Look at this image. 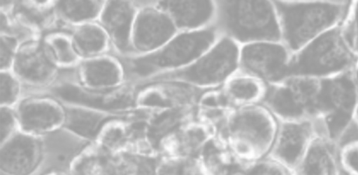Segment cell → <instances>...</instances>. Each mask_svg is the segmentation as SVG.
<instances>
[{
  "instance_id": "obj_3",
  "label": "cell",
  "mask_w": 358,
  "mask_h": 175,
  "mask_svg": "<svg viewBox=\"0 0 358 175\" xmlns=\"http://www.w3.org/2000/svg\"><path fill=\"white\" fill-rule=\"evenodd\" d=\"M219 38L211 26L196 31H180L158 50L124 61V64L132 76L150 78L189 65Z\"/></svg>"
},
{
  "instance_id": "obj_31",
  "label": "cell",
  "mask_w": 358,
  "mask_h": 175,
  "mask_svg": "<svg viewBox=\"0 0 358 175\" xmlns=\"http://www.w3.org/2000/svg\"><path fill=\"white\" fill-rule=\"evenodd\" d=\"M16 40L8 35L1 36V68H8L13 59Z\"/></svg>"
},
{
  "instance_id": "obj_5",
  "label": "cell",
  "mask_w": 358,
  "mask_h": 175,
  "mask_svg": "<svg viewBox=\"0 0 358 175\" xmlns=\"http://www.w3.org/2000/svg\"><path fill=\"white\" fill-rule=\"evenodd\" d=\"M357 61V57L343 36L340 25L292 54L286 77L326 78L352 70Z\"/></svg>"
},
{
  "instance_id": "obj_2",
  "label": "cell",
  "mask_w": 358,
  "mask_h": 175,
  "mask_svg": "<svg viewBox=\"0 0 358 175\" xmlns=\"http://www.w3.org/2000/svg\"><path fill=\"white\" fill-rule=\"evenodd\" d=\"M210 26L220 38H227L239 45L259 41H281L273 1H215V13Z\"/></svg>"
},
{
  "instance_id": "obj_20",
  "label": "cell",
  "mask_w": 358,
  "mask_h": 175,
  "mask_svg": "<svg viewBox=\"0 0 358 175\" xmlns=\"http://www.w3.org/2000/svg\"><path fill=\"white\" fill-rule=\"evenodd\" d=\"M22 127L31 132L48 130L58 125L63 115L54 104L47 101H29L24 102L19 109Z\"/></svg>"
},
{
  "instance_id": "obj_25",
  "label": "cell",
  "mask_w": 358,
  "mask_h": 175,
  "mask_svg": "<svg viewBox=\"0 0 358 175\" xmlns=\"http://www.w3.org/2000/svg\"><path fill=\"white\" fill-rule=\"evenodd\" d=\"M206 135L200 126H192L179 132L175 138V149L178 156L187 155L197 150L205 142Z\"/></svg>"
},
{
  "instance_id": "obj_21",
  "label": "cell",
  "mask_w": 358,
  "mask_h": 175,
  "mask_svg": "<svg viewBox=\"0 0 358 175\" xmlns=\"http://www.w3.org/2000/svg\"><path fill=\"white\" fill-rule=\"evenodd\" d=\"M111 118L98 112L78 107H66L65 125L71 131L86 139H93L101 125Z\"/></svg>"
},
{
  "instance_id": "obj_19",
  "label": "cell",
  "mask_w": 358,
  "mask_h": 175,
  "mask_svg": "<svg viewBox=\"0 0 358 175\" xmlns=\"http://www.w3.org/2000/svg\"><path fill=\"white\" fill-rule=\"evenodd\" d=\"M222 85L224 102L238 107L260 102L266 87L260 80L238 70Z\"/></svg>"
},
{
  "instance_id": "obj_30",
  "label": "cell",
  "mask_w": 358,
  "mask_h": 175,
  "mask_svg": "<svg viewBox=\"0 0 358 175\" xmlns=\"http://www.w3.org/2000/svg\"><path fill=\"white\" fill-rule=\"evenodd\" d=\"M126 131L120 125H113L104 132L102 138L103 143L108 147L119 146L125 139Z\"/></svg>"
},
{
  "instance_id": "obj_28",
  "label": "cell",
  "mask_w": 358,
  "mask_h": 175,
  "mask_svg": "<svg viewBox=\"0 0 358 175\" xmlns=\"http://www.w3.org/2000/svg\"><path fill=\"white\" fill-rule=\"evenodd\" d=\"M338 160L342 172L358 175V137L338 144Z\"/></svg>"
},
{
  "instance_id": "obj_7",
  "label": "cell",
  "mask_w": 358,
  "mask_h": 175,
  "mask_svg": "<svg viewBox=\"0 0 358 175\" xmlns=\"http://www.w3.org/2000/svg\"><path fill=\"white\" fill-rule=\"evenodd\" d=\"M240 45L220 37L207 51L189 65L150 78V82H178L196 88L223 84L238 70Z\"/></svg>"
},
{
  "instance_id": "obj_11",
  "label": "cell",
  "mask_w": 358,
  "mask_h": 175,
  "mask_svg": "<svg viewBox=\"0 0 358 175\" xmlns=\"http://www.w3.org/2000/svg\"><path fill=\"white\" fill-rule=\"evenodd\" d=\"M178 32L169 15L151 2L136 17L133 42L138 51L148 54L162 47Z\"/></svg>"
},
{
  "instance_id": "obj_17",
  "label": "cell",
  "mask_w": 358,
  "mask_h": 175,
  "mask_svg": "<svg viewBox=\"0 0 358 175\" xmlns=\"http://www.w3.org/2000/svg\"><path fill=\"white\" fill-rule=\"evenodd\" d=\"M85 145L76 136L58 130L45 137L41 144V158L48 169L62 170Z\"/></svg>"
},
{
  "instance_id": "obj_18",
  "label": "cell",
  "mask_w": 358,
  "mask_h": 175,
  "mask_svg": "<svg viewBox=\"0 0 358 175\" xmlns=\"http://www.w3.org/2000/svg\"><path fill=\"white\" fill-rule=\"evenodd\" d=\"M134 11L129 2H107L102 13L101 22L115 45L121 51L129 47V35Z\"/></svg>"
},
{
  "instance_id": "obj_15",
  "label": "cell",
  "mask_w": 358,
  "mask_h": 175,
  "mask_svg": "<svg viewBox=\"0 0 358 175\" xmlns=\"http://www.w3.org/2000/svg\"><path fill=\"white\" fill-rule=\"evenodd\" d=\"M52 92L62 100L96 109H122L131 104V95L125 91L101 93L87 91L73 84L66 83L55 86Z\"/></svg>"
},
{
  "instance_id": "obj_14",
  "label": "cell",
  "mask_w": 358,
  "mask_h": 175,
  "mask_svg": "<svg viewBox=\"0 0 358 175\" xmlns=\"http://www.w3.org/2000/svg\"><path fill=\"white\" fill-rule=\"evenodd\" d=\"M338 145L325 135L317 134L294 171L298 174H339Z\"/></svg>"
},
{
  "instance_id": "obj_27",
  "label": "cell",
  "mask_w": 358,
  "mask_h": 175,
  "mask_svg": "<svg viewBox=\"0 0 358 175\" xmlns=\"http://www.w3.org/2000/svg\"><path fill=\"white\" fill-rule=\"evenodd\" d=\"M341 29L350 49L358 57V1L350 2Z\"/></svg>"
},
{
  "instance_id": "obj_32",
  "label": "cell",
  "mask_w": 358,
  "mask_h": 175,
  "mask_svg": "<svg viewBox=\"0 0 358 175\" xmlns=\"http://www.w3.org/2000/svg\"><path fill=\"white\" fill-rule=\"evenodd\" d=\"M1 143L6 140L15 127V117L13 112L8 108H1Z\"/></svg>"
},
{
  "instance_id": "obj_6",
  "label": "cell",
  "mask_w": 358,
  "mask_h": 175,
  "mask_svg": "<svg viewBox=\"0 0 358 175\" xmlns=\"http://www.w3.org/2000/svg\"><path fill=\"white\" fill-rule=\"evenodd\" d=\"M352 70L320 79L315 119L323 121L324 135L337 144L355 125L358 95Z\"/></svg>"
},
{
  "instance_id": "obj_12",
  "label": "cell",
  "mask_w": 358,
  "mask_h": 175,
  "mask_svg": "<svg viewBox=\"0 0 358 175\" xmlns=\"http://www.w3.org/2000/svg\"><path fill=\"white\" fill-rule=\"evenodd\" d=\"M154 4L169 15L179 32L210 26L215 13V1H160Z\"/></svg>"
},
{
  "instance_id": "obj_13",
  "label": "cell",
  "mask_w": 358,
  "mask_h": 175,
  "mask_svg": "<svg viewBox=\"0 0 358 175\" xmlns=\"http://www.w3.org/2000/svg\"><path fill=\"white\" fill-rule=\"evenodd\" d=\"M41 158L40 143L29 136L16 135L1 148V169L10 174H27L36 167Z\"/></svg>"
},
{
  "instance_id": "obj_8",
  "label": "cell",
  "mask_w": 358,
  "mask_h": 175,
  "mask_svg": "<svg viewBox=\"0 0 358 175\" xmlns=\"http://www.w3.org/2000/svg\"><path fill=\"white\" fill-rule=\"evenodd\" d=\"M319 85L317 78L288 77L266 85L260 102L279 121L313 120Z\"/></svg>"
},
{
  "instance_id": "obj_22",
  "label": "cell",
  "mask_w": 358,
  "mask_h": 175,
  "mask_svg": "<svg viewBox=\"0 0 358 175\" xmlns=\"http://www.w3.org/2000/svg\"><path fill=\"white\" fill-rule=\"evenodd\" d=\"M83 77L85 83L94 88H108L117 84L120 72L117 65L106 59L90 60L83 66Z\"/></svg>"
},
{
  "instance_id": "obj_33",
  "label": "cell",
  "mask_w": 358,
  "mask_h": 175,
  "mask_svg": "<svg viewBox=\"0 0 358 175\" xmlns=\"http://www.w3.org/2000/svg\"><path fill=\"white\" fill-rule=\"evenodd\" d=\"M353 77L357 86V95H358V61L352 70ZM355 120L358 121V103L355 111Z\"/></svg>"
},
{
  "instance_id": "obj_1",
  "label": "cell",
  "mask_w": 358,
  "mask_h": 175,
  "mask_svg": "<svg viewBox=\"0 0 358 175\" xmlns=\"http://www.w3.org/2000/svg\"><path fill=\"white\" fill-rule=\"evenodd\" d=\"M281 42L293 54L324 33L340 26L349 8L347 1H273Z\"/></svg>"
},
{
  "instance_id": "obj_16",
  "label": "cell",
  "mask_w": 358,
  "mask_h": 175,
  "mask_svg": "<svg viewBox=\"0 0 358 175\" xmlns=\"http://www.w3.org/2000/svg\"><path fill=\"white\" fill-rule=\"evenodd\" d=\"M47 50L39 45H27L17 54L15 71L24 80L41 84L53 75L55 68Z\"/></svg>"
},
{
  "instance_id": "obj_29",
  "label": "cell",
  "mask_w": 358,
  "mask_h": 175,
  "mask_svg": "<svg viewBox=\"0 0 358 175\" xmlns=\"http://www.w3.org/2000/svg\"><path fill=\"white\" fill-rule=\"evenodd\" d=\"M1 103L10 105L13 103L18 94L19 86L16 79L7 73L1 75Z\"/></svg>"
},
{
  "instance_id": "obj_26",
  "label": "cell",
  "mask_w": 358,
  "mask_h": 175,
  "mask_svg": "<svg viewBox=\"0 0 358 175\" xmlns=\"http://www.w3.org/2000/svg\"><path fill=\"white\" fill-rule=\"evenodd\" d=\"M52 59L63 64H71L77 59V51L73 43L62 36H53L47 40V47Z\"/></svg>"
},
{
  "instance_id": "obj_9",
  "label": "cell",
  "mask_w": 358,
  "mask_h": 175,
  "mask_svg": "<svg viewBox=\"0 0 358 175\" xmlns=\"http://www.w3.org/2000/svg\"><path fill=\"white\" fill-rule=\"evenodd\" d=\"M291 52L281 41H259L240 46L238 71L266 85L286 78Z\"/></svg>"
},
{
  "instance_id": "obj_10",
  "label": "cell",
  "mask_w": 358,
  "mask_h": 175,
  "mask_svg": "<svg viewBox=\"0 0 358 175\" xmlns=\"http://www.w3.org/2000/svg\"><path fill=\"white\" fill-rule=\"evenodd\" d=\"M317 134L313 120L279 121L268 155L289 168L294 174Z\"/></svg>"
},
{
  "instance_id": "obj_24",
  "label": "cell",
  "mask_w": 358,
  "mask_h": 175,
  "mask_svg": "<svg viewBox=\"0 0 358 175\" xmlns=\"http://www.w3.org/2000/svg\"><path fill=\"white\" fill-rule=\"evenodd\" d=\"M57 8L66 19L83 22L94 18L99 12L100 4L93 1H65L58 2Z\"/></svg>"
},
{
  "instance_id": "obj_4",
  "label": "cell",
  "mask_w": 358,
  "mask_h": 175,
  "mask_svg": "<svg viewBox=\"0 0 358 175\" xmlns=\"http://www.w3.org/2000/svg\"><path fill=\"white\" fill-rule=\"evenodd\" d=\"M278 126L277 119L262 105L237 107L227 117L223 134L239 158L257 160L268 155Z\"/></svg>"
},
{
  "instance_id": "obj_23",
  "label": "cell",
  "mask_w": 358,
  "mask_h": 175,
  "mask_svg": "<svg viewBox=\"0 0 358 175\" xmlns=\"http://www.w3.org/2000/svg\"><path fill=\"white\" fill-rule=\"evenodd\" d=\"M104 32L97 26L85 24L78 27L73 33V45L77 51L85 56H92L103 51L106 46Z\"/></svg>"
}]
</instances>
